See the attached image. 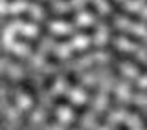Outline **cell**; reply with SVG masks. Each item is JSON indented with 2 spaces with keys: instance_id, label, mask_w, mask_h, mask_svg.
Wrapping results in <instances>:
<instances>
[{
  "instance_id": "obj_1",
  "label": "cell",
  "mask_w": 147,
  "mask_h": 130,
  "mask_svg": "<svg viewBox=\"0 0 147 130\" xmlns=\"http://www.w3.org/2000/svg\"><path fill=\"white\" fill-rule=\"evenodd\" d=\"M107 50H110V53L114 55V57L118 59V61H127L129 64H132L138 72L142 73V75H147V64L145 62H142L140 59H136L134 55H131V53H125V52H121V50H118V48H114L112 44H109L107 46Z\"/></svg>"
},
{
  "instance_id": "obj_2",
  "label": "cell",
  "mask_w": 147,
  "mask_h": 130,
  "mask_svg": "<svg viewBox=\"0 0 147 130\" xmlns=\"http://www.w3.org/2000/svg\"><path fill=\"white\" fill-rule=\"evenodd\" d=\"M107 2H109V6L112 7V11H114V13H118V15H121V17L129 18L131 22H134V24H140V22H144V18H142V15H138V13H131V11H127V9L123 7L121 4L118 2V0H107Z\"/></svg>"
},
{
  "instance_id": "obj_3",
  "label": "cell",
  "mask_w": 147,
  "mask_h": 130,
  "mask_svg": "<svg viewBox=\"0 0 147 130\" xmlns=\"http://www.w3.org/2000/svg\"><path fill=\"white\" fill-rule=\"evenodd\" d=\"M110 37H112V39H116V37H125L129 42H132V44L140 46V48H144L145 53H147V42H145L144 39H140L138 35L131 33V31H125V29H112V31H110Z\"/></svg>"
},
{
  "instance_id": "obj_4",
  "label": "cell",
  "mask_w": 147,
  "mask_h": 130,
  "mask_svg": "<svg viewBox=\"0 0 147 130\" xmlns=\"http://www.w3.org/2000/svg\"><path fill=\"white\" fill-rule=\"evenodd\" d=\"M18 86H20L22 90H24L26 94L30 95V99L33 101V106L39 105V95H37V90H35V86H33V81H31L30 77L20 79V81H18Z\"/></svg>"
},
{
  "instance_id": "obj_5",
  "label": "cell",
  "mask_w": 147,
  "mask_h": 130,
  "mask_svg": "<svg viewBox=\"0 0 147 130\" xmlns=\"http://www.w3.org/2000/svg\"><path fill=\"white\" fill-rule=\"evenodd\" d=\"M77 17L76 11H66V13H50L48 15V20H61V22H74Z\"/></svg>"
},
{
  "instance_id": "obj_6",
  "label": "cell",
  "mask_w": 147,
  "mask_h": 130,
  "mask_svg": "<svg viewBox=\"0 0 147 130\" xmlns=\"http://www.w3.org/2000/svg\"><path fill=\"white\" fill-rule=\"evenodd\" d=\"M96 50H98L96 46H88V48H83V50H74L72 52V61H79V59L88 57V55H92Z\"/></svg>"
},
{
  "instance_id": "obj_7",
  "label": "cell",
  "mask_w": 147,
  "mask_h": 130,
  "mask_svg": "<svg viewBox=\"0 0 147 130\" xmlns=\"http://www.w3.org/2000/svg\"><path fill=\"white\" fill-rule=\"evenodd\" d=\"M4 55H6V57H7L13 64H18V66L24 70V72H28V70H30V62H28L26 59L18 57V55H13V53H7V52H4Z\"/></svg>"
},
{
  "instance_id": "obj_8",
  "label": "cell",
  "mask_w": 147,
  "mask_h": 130,
  "mask_svg": "<svg viewBox=\"0 0 147 130\" xmlns=\"http://www.w3.org/2000/svg\"><path fill=\"white\" fill-rule=\"evenodd\" d=\"M52 39H53V42H57V44H66V42H70V40L74 39V33H63V35L53 33Z\"/></svg>"
},
{
  "instance_id": "obj_9",
  "label": "cell",
  "mask_w": 147,
  "mask_h": 130,
  "mask_svg": "<svg viewBox=\"0 0 147 130\" xmlns=\"http://www.w3.org/2000/svg\"><path fill=\"white\" fill-rule=\"evenodd\" d=\"M72 110H74V114H76L77 117H81V115H85V114L90 110V103H85V105H74Z\"/></svg>"
},
{
  "instance_id": "obj_10",
  "label": "cell",
  "mask_w": 147,
  "mask_h": 130,
  "mask_svg": "<svg viewBox=\"0 0 147 130\" xmlns=\"http://www.w3.org/2000/svg\"><path fill=\"white\" fill-rule=\"evenodd\" d=\"M109 70L112 72V77L116 79V81H121V79H125V77H123V73H121V68H119L116 62H110V64H109Z\"/></svg>"
},
{
  "instance_id": "obj_11",
  "label": "cell",
  "mask_w": 147,
  "mask_h": 130,
  "mask_svg": "<svg viewBox=\"0 0 147 130\" xmlns=\"http://www.w3.org/2000/svg\"><path fill=\"white\" fill-rule=\"evenodd\" d=\"M30 127V110H24L20 115V123H18V130H26Z\"/></svg>"
},
{
  "instance_id": "obj_12",
  "label": "cell",
  "mask_w": 147,
  "mask_h": 130,
  "mask_svg": "<svg viewBox=\"0 0 147 130\" xmlns=\"http://www.w3.org/2000/svg\"><path fill=\"white\" fill-rule=\"evenodd\" d=\"M55 79H57V75H55V73H50V75H46V77L42 79V88H44V90H50V88L55 84Z\"/></svg>"
},
{
  "instance_id": "obj_13",
  "label": "cell",
  "mask_w": 147,
  "mask_h": 130,
  "mask_svg": "<svg viewBox=\"0 0 147 130\" xmlns=\"http://www.w3.org/2000/svg\"><path fill=\"white\" fill-rule=\"evenodd\" d=\"M77 33H81V35H86V37H92V35H96V27L94 26H83L77 29Z\"/></svg>"
},
{
  "instance_id": "obj_14",
  "label": "cell",
  "mask_w": 147,
  "mask_h": 130,
  "mask_svg": "<svg viewBox=\"0 0 147 130\" xmlns=\"http://www.w3.org/2000/svg\"><path fill=\"white\" fill-rule=\"evenodd\" d=\"M85 11H88V13H92V15H94V17H101L99 15V11H98V7H96V4L94 2H86L85 4Z\"/></svg>"
},
{
  "instance_id": "obj_15",
  "label": "cell",
  "mask_w": 147,
  "mask_h": 130,
  "mask_svg": "<svg viewBox=\"0 0 147 130\" xmlns=\"http://www.w3.org/2000/svg\"><path fill=\"white\" fill-rule=\"evenodd\" d=\"M13 40H15L17 44H28V46H31V40L28 39L26 35H22V33H17L15 37H13Z\"/></svg>"
},
{
  "instance_id": "obj_16",
  "label": "cell",
  "mask_w": 147,
  "mask_h": 130,
  "mask_svg": "<svg viewBox=\"0 0 147 130\" xmlns=\"http://www.w3.org/2000/svg\"><path fill=\"white\" fill-rule=\"evenodd\" d=\"M70 101H68V97L66 95H59V97H55L53 99V108H57V106H64V105H68Z\"/></svg>"
},
{
  "instance_id": "obj_17",
  "label": "cell",
  "mask_w": 147,
  "mask_h": 130,
  "mask_svg": "<svg viewBox=\"0 0 147 130\" xmlns=\"http://www.w3.org/2000/svg\"><path fill=\"white\" fill-rule=\"evenodd\" d=\"M66 82H68V86H77V73H74V72H68L66 73Z\"/></svg>"
},
{
  "instance_id": "obj_18",
  "label": "cell",
  "mask_w": 147,
  "mask_h": 130,
  "mask_svg": "<svg viewBox=\"0 0 147 130\" xmlns=\"http://www.w3.org/2000/svg\"><path fill=\"white\" fill-rule=\"evenodd\" d=\"M46 62H48V64H55V66H61V64H63V61L59 57H55L53 53H48V55H46Z\"/></svg>"
},
{
  "instance_id": "obj_19",
  "label": "cell",
  "mask_w": 147,
  "mask_h": 130,
  "mask_svg": "<svg viewBox=\"0 0 147 130\" xmlns=\"http://www.w3.org/2000/svg\"><path fill=\"white\" fill-rule=\"evenodd\" d=\"M109 112H110V110L107 108V110H105V112H101V114L98 115V117H96V123H98V125H99V127H103V125H105V123H107V117H109Z\"/></svg>"
},
{
  "instance_id": "obj_20",
  "label": "cell",
  "mask_w": 147,
  "mask_h": 130,
  "mask_svg": "<svg viewBox=\"0 0 147 130\" xmlns=\"http://www.w3.org/2000/svg\"><path fill=\"white\" fill-rule=\"evenodd\" d=\"M17 20H24L26 22V24H30V22H33V17H31L30 15V13H18V15H17Z\"/></svg>"
},
{
  "instance_id": "obj_21",
  "label": "cell",
  "mask_w": 147,
  "mask_h": 130,
  "mask_svg": "<svg viewBox=\"0 0 147 130\" xmlns=\"http://www.w3.org/2000/svg\"><path fill=\"white\" fill-rule=\"evenodd\" d=\"M125 108H127V112H131V114H136V115H138V114H142V108H140L138 105H134V103H129Z\"/></svg>"
},
{
  "instance_id": "obj_22",
  "label": "cell",
  "mask_w": 147,
  "mask_h": 130,
  "mask_svg": "<svg viewBox=\"0 0 147 130\" xmlns=\"http://www.w3.org/2000/svg\"><path fill=\"white\" fill-rule=\"evenodd\" d=\"M6 101H7V105H9V106H13V108L17 106V99H15V95H13V92H11V90H7V94H6Z\"/></svg>"
},
{
  "instance_id": "obj_23",
  "label": "cell",
  "mask_w": 147,
  "mask_h": 130,
  "mask_svg": "<svg viewBox=\"0 0 147 130\" xmlns=\"http://www.w3.org/2000/svg\"><path fill=\"white\" fill-rule=\"evenodd\" d=\"M138 117H140V121H142V125L147 128V114L145 112H142V114H138Z\"/></svg>"
},
{
  "instance_id": "obj_24",
  "label": "cell",
  "mask_w": 147,
  "mask_h": 130,
  "mask_svg": "<svg viewBox=\"0 0 147 130\" xmlns=\"http://www.w3.org/2000/svg\"><path fill=\"white\" fill-rule=\"evenodd\" d=\"M77 128H79V121H74L68 125V130H77Z\"/></svg>"
},
{
  "instance_id": "obj_25",
  "label": "cell",
  "mask_w": 147,
  "mask_h": 130,
  "mask_svg": "<svg viewBox=\"0 0 147 130\" xmlns=\"http://www.w3.org/2000/svg\"><path fill=\"white\" fill-rule=\"evenodd\" d=\"M116 130H131V128H129V127H127L125 123H119L118 127H116Z\"/></svg>"
},
{
  "instance_id": "obj_26",
  "label": "cell",
  "mask_w": 147,
  "mask_h": 130,
  "mask_svg": "<svg viewBox=\"0 0 147 130\" xmlns=\"http://www.w3.org/2000/svg\"><path fill=\"white\" fill-rule=\"evenodd\" d=\"M6 2H15V0H6Z\"/></svg>"
},
{
  "instance_id": "obj_27",
  "label": "cell",
  "mask_w": 147,
  "mask_h": 130,
  "mask_svg": "<svg viewBox=\"0 0 147 130\" xmlns=\"http://www.w3.org/2000/svg\"><path fill=\"white\" fill-rule=\"evenodd\" d=\"M61 2H68V0H61Z\"/></svg>"
},
{
  "instance_id": "obj_28",
  "label": "cell",
  "mask_w": 147,
  "mask_h": 130,
  "mask_svg": "<svg viewBox=\"0 0 147 130\" xmlns=\"http://www.w3.org/2000/svg\"><path fill=\"white\" fill-rule=\"evenodd\" d=\"M145 22H147V20H145Z\"/></svg>"
}]
</instances>
